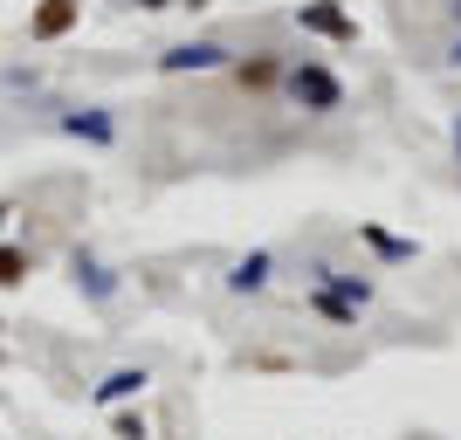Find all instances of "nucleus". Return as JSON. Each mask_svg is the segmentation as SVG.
<instances>
[{"mask_svg": "<svg viewBox=\"0 0 461 440\" xmlns=\"http://www.w3.org/2000/svg\"><path fill=\"white\" fill-rule=\"evenodd\" d=\"M447 62H455V69H461V41H455V49H447Z\"/></svg>", "mask_w": 461, "mask_h": 440, "instance_id": "dca6fc26", "label": "nucleus"}, {"mask_svg": "<svg viewBox=\"0 0 461 440\" xmlns=\"http://www.w3.org/2000/svg\"><path fill=\"white\" fill-rule=\"evenodd\" d=\"M77 21H83V0H35V14H28V41H62Z\"/></svg>", "mask_w": 461, "mask_h": 440, "instance_id": "39448f33", "label": "nucleus"}, {"mask_svg": "<svg viewBox=\"0 0 461 440\" xmlns=\"http://www.w3.org/2000/svg\"><path fill=\"white\" fill-rule=\"evenodd\" d=\"M296 28H310V35L338 41V49H351V41H358V21H351L338 0H310V7H296Z\"/></svg>", "mask_w": 461, "mask_h": 440, "instance_id": "20e7f679", "label": "nucleus"}, {"mask_svg": "<svg viewBox=\"0 0 461 440\" xmlns=\"http://www.w3.org/2000/svg\"><path fill=\"white\" fill-rule=\"evenodd\" d=\"M269 275H276V255L255 248V255H241V262H234L228 289H234V296H255V289H269Z\"/></svg>", "mask_w": 461, "mask_h": 440, "instance_id": "1a4fd4ad", "label": "nucleus"}, {"mask_svg": "<svg viewBox=\"0 0 461 440\" xmlns=\"http://www.w3.org/2000/svg\"><path fill=\"white\" fill-rule=\"evenodd\" d=\"M234 83L249 96H269V90H283V76H289V62L276 56V49H255V56H234V69H228Z\"/></svg>", "mask_w": 461, "mask_h": 440, "instance_id": "7ed1b4c3", "label": "nucleus"}, {"mask_svg": "<svg viewBox=\"0 0 461 440\" xmlns=\"http://www.w3.org/2000/svg\"><path fill=\"white\" fill-rule=\"evenodd\" d=\"M158 69H166V76H207V69H234V49L228 41H179V49H166V56H158Z\"/></svg>", "mask_w": 461, "mask_h": 440, "instance_id": "f03ea898", "label": "nucleus"}, {"mask_svg": "<svg viewBox=\"0 0 461 440\" xmlns=\"http://www.w3.org/2000/svg\"><path fill=\"white\" fill-rule=\"evenodd\" d=\"M283 96L296 111H310V117H338L345 111V76H338L330 62H317V56H296L289 76H283Z\"/></svg>", "mask_w": 461, "mask_h": 440, "instance_id": "f257e3e1", "label": "nucleus"}, {"mask_svg": "<svg viewBox=\"0 0 461 440\" xmlns=\"http://www.w3.org/2000/svg\"><path fill=\"white\" fill-rule=\"evenodd\" d=\"M358 241H366L372 255H379V262H413V255H420V241H406V234H385V228H358Z\"/></svg>", "mask_w": 461, "mask_h": 440, "instance_id": "9b49d317", "label": "nucleus"}, {"mask_svg": "<svg viewBox=\"0 0 461 440\" xmlns=\"http://www.w3.org/2000/svg\"><path fill=\"white\" fill-rule=\"evenodd\" d=\"M145 385H152V372H145V364H124V372H111V379L96 385V406H124V400H138Z\"/></svg>", "mask_w": 461, "mask_h": 440, "instance_id": "9d476101", "label": "nucleus"}, {"mask_svg": "<svg viewBox=\"0 0 461 440\" xmlns=\"http://www.w3.org/2000/svg\"><path fill=\"white\" fill-rule=\"evenodd\" d=\"M69 138H83V145H117V124H111V111H62L56 117Z\"/></svg>", "mask_w": 461, "mask_h": 440, "instance_id": "6e6552de", "label": "nucleus"}, {"mask_svg": "<svg viewBox=\"0 0 461 440\" xmlns=\"http://www.w3.org/2000/svg\"><path fill=\"white\" fill-rule=\"evenodd\" d=\"M0 364H7V351H0Z\"/></svg>", "mask_w": 461, "mask_h": 440, "instance_id": "6ab92c4d", "label": "nucleus"}, {"mask_svg": "<svg viewBox=\"0 0 461 440\" xmlns=\"http://www.w3.org/2000/svg\"><path fill=\"white\" fill-rule=\"evenodd\" d=\"M28 275H35V255L14 248V241H0V289H21Z\"/></svg>", "mask_w": 461, "mask_h": 440, "instance_id": "ddd939ff", "label": "nucleus"}, {"mask_svg": "<svg viewBox=\"0 0 461 440\" xmlns=\"http://www.w3.org/2000/svg\"><path fill=\"white\" fill-rule=\"evenodd\" d=\"M111 434H117V440H152V420H145V413H117Z\"/></svg>", "mask_w": 461, "mask_h": 440, "instance_id": "4468645a", "label": "nucleus"}, {"mask_svg": "<svg viewBox=\"0 0 461 440\" xmlns=\"http://www.w3.org/2000/svg\"><path fill=\"white\" fill-rule=\"evenodd\" d=\"M138 7H145V14H158V7H179V0H138Z\"/></svg>", "mask_w": 461, "mask_h": 440, "instance_id": "2eb2a0df", "label": "nucleus"}, {"mask_svg": "<svg viewBox=\"0 0 461 440\" xmlns=\"http://www.w3.org/2000/svg\"><path fill=\"white\" fill-rule=\"evenodd\" d=\"M455 152H461V117H455Z\"/></svg>", "mask_w": 461, "mask_h": 440, "instance_id": "a211bd4d", "label": "nucleus"}, {"mask_svg": "<svg viewBox=\"0 0 461 440\" xmlns=\"http://www.w3.org/2000/svg\"><path fill=\"white\" fill-rule=\"evenodd\" d=\"M310 275H317V289H338V296H345V303H358V310H366L372 296H379V283H372L366 268H338V262H317Z\"/></svg>", "mask_w": 461, "mask_h": 440, "instance_id": "423d86ee", "label": "nucleus"}, {"mask_svg": "<svg viewBox=\"0 0 461 440\" xmlns=\"http://www.w3.org/2000/svg\"><path fill=\"white\" fill-rule=\"evenodd\" d=\"M310 310H317L324 324H338V330H358V317H366V310H358V303H345L338 289H317V296H310Z\"/></svg>", "mask_w": 461, "mask_h": 440, "instance_id": "f8f14e48", "label": "nucleus"}, {"mask_svg": "<svg viewBox=\"0 0 461 440\" xmlns=\"http://www.w3.org/2000/svg\"><path fill=\"white\" fill-rule=\"evenodd\" d=\"M69 275H77V289L90 296V303H111V296H117V275H111L104 262H96L90 248H77V255H69Z\"/></svg>", "mask_w": 461, "mask_h": 440, "instance_id": "0eeeda50", "label": "nucleus"}, {"mask_svg": "<svg viewBox=\"0 0 461 440\" xmlns=\"http://www.w3.org/2000/svg\"><path fill=\"white\" fill-rule=\"evenodd\" d=\"M0 234H7V200H0Z\"/></svg>", "mask_w": 461, "mask_h": 440, "instance_id": "f3484780", "label": "nucleus"}]
</instances>
